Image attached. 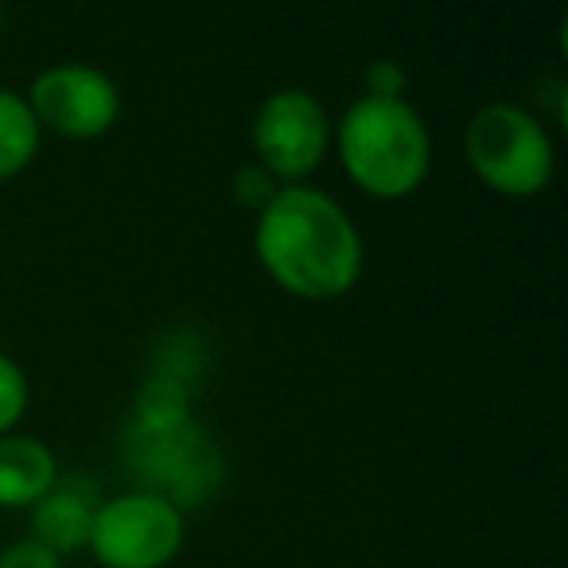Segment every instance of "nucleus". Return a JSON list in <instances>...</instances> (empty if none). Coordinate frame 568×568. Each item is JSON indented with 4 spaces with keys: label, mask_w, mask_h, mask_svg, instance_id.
<instances>
[{
    "label": "nucleus",
    "mask_w": 568,
    "mask_h": 568,
    "mask_svg": "<svg viewBox=\"0 0 568 568\" xmlns=\"http://www.w3.org/2000/svg\"><path fill=\"white\" fill-rule=\"evenodd\" d=\"M253 250L268 281L301 301H339L363 276V234L327 191L293 183L257 214Z\"/></svg>",
    "instance_id": "obj_1"
},
{
    "label": "nucleus",
    "mask_w": 568,
    "mask_h": 568,
    "mask_svg": "<svg viewBox=\"0 0 568 568\" xmlns=\"http://www.w3.org/2000/svg\"><path fill=\"white\" fill-rule=\"evenodd\" d=\"M343 172L363 195L409 199L433 168V136L405 98H358L332 133Z\"/></svg>",
    "instance_id": "obj_2"
},
{
    "label": "nucleus",
    "mask_w": 568,
    "mask_h": 568,
    "mask_svg": "<svg viewBox=\"0 0 568 568\" xmlns=\"http://www.w3.org/2000/svg\"><path fill=\"white\" fill-rule=\"evenodd\" d=\"M464 156L471 172L495 195L534 199L552 183L557 152L545 125L529 110L510 102H490L467 121Z\"/></svg>",
    "instance_id": "obj_3"
},
{
    "label": "nucleus",
    "mask_w": 568,
    "mask_h": 568,
    "mask_svg": "<svg viewBox=\"0 0 568 568\" xmlns=\"http://www.w3.org/2000/svg\"><path fill=\"white\" fill-rule=\"evenodd\" d=\"M87 549L102 568H168L183 549V510L156 490H125L94 510Z\"/></svg>",
    "instance_id": "obj_4"
},
{
    "label": "nucleus",
    "mask_w": 568,
    "mask_h": 568,
    "mask_svg": "<svg viewBox=\"0 0 568 568\" xmlns=\"http://www.w3.org/2000/svg\"><path fill=\"white\" fill-rule=\"evenodd\" d=\"M332 144V121L308 90H276L261 102L253 118V149L257 164L273 175L281 187L304 183L327 156Z\"/></svg>",
    "instance_id": "obj_5"
},
{
    "label": "nucleus",
    "mask_w": 568,
    "mask_h": 568,
    "mask_svg": "<svg viewBox=\"0 0 568 568\" xmlns=\"http://www.w3.org/2000/svg\"><path fill=\"white\" fill-rule=\"evenodd\" d=\"M28 110L36 125L67 141L105 136L121 118V90L110 74L90 63H55L36 74L28 90Z\"/></svg>",
    "instance_id": "obj_6"
},
{
    "label": "nucleus",
    "mask_w": 568,
    "mask_h": 568,
    "mask_svg": "<svg viewBox=\"0 0 568 568\" xmlns=\"http://www.w3.org/2000/svg\"><path fill=\"white\" fill-rule=\"evenodd\" d=\"M136 448H141L144 464L160 467V471L149 475L156 483L152 490L175 506L199 503L219 483V452H214V444L206 440V433L195 420L175 428V433H156V436L136 433Z\"/></svg>",
    "instance_id": "obj_7"
},
{
    "label": "nucleus",
    "mask_w": 568,
    "mask_h": 568,
    "mask_svg": "<svg viewBox=\"0 0 568 568\" xmlns=\"http://www.w3.org/2000/svg\"><path fill=\"white\" fill-rule=\"evenodd\" d=\"M59 483L55 452L36 436H0V510H32Z\"/></svg>",
    "instance_id": "obj_8"
},
{
    "label": "nucleus",
    "mask_w": 568,
    "mask_h": 568,
    "mask_svg": "<svg viewBox=\"0 0 568 568\" xmlns=\"http://www.w3.org/2000/svg\"><path fill=\"white\" fill-rule=\"evenodd\" d=\"M90 490L79 483H55L40 503L32 506V541L48 545L51 552H74L87 549L90 526H94L98 503H90Z\"/></svg>",
    "instance_id": "obj_9"
},
{
    "label": "nucleus",
    "mask_w": 568,
    "mask_h": 568,
    "mask_svg": "<svg viewBox=\"0 0 568 568\" xmlns=\"http://www.w3.org/2000/svg\"><path fill=\"white\" fill-rule=\"evenodd\" d=\"M191 425V386L168 374H152L133 405V433L156 436Z\"/></svg>",
    "instance_id": "obj_10"
},
{
    "label": "nucleus",
    "mask_w": 568,
    "mask_h": 568,
    "mask_svg": "<svg viewBox=\"0 0 568 568\" xmlns=\"http://www.w3.org/2000/svg\"><path fill=\"white\" fill-rule=\"evenodd\" d=\"M40 136L43 129L36 125L28 98L0 87V183L20 175L40 156Z\"/></svg>",
    "instance_id": "obj_11"
},
{
    "label": "nucleus",
    "mask_w": 568,
    "mask_h": 568,
    "mask_svg": "<svg viewBox=\"0 0 568 568\" xmlns=\"http://www.w3.org/2000/svg\"><path fill=\"white\" fill-rule=\"evenodd\" d=\"M28 394H32V389H28L24 366L0 351V436L17 433L20 417H24V409H28Z\"/></svg>",
    "instance_id": "obj_12"
},
{
    "label": "nucleus",
    "mask_w": 568,
    "mask_h": 568,
    "mask_svg": "<svg viewBox=\"0 0 568 568\" xmlns=\"http://www.w3.org/2000/svg\"><path fill=\"white\" fill-rule=\"evenodd\" d=\"M276 191H281V183H276L261 164H245L242 172L234 175V199L253 214L265 211V206L276 199Z\"/></svg>",
    "instance_id": "obj_13"
},
{
    "label": "nucleus",
    "mask_w": 568,
    "mask_h": 568,
    "mask_svg": "<svg viewBox=\"0 0 568 568\" xmlns=\"http://www.w3.org/2000/svg\"><path fill=\"white\" fill-rule=\"evenodd\" d=\"M409 90V74L394 59H378L366 67V98H405Z\"/></svg>",
    "instance_id": "obj_14"
},
{
    "label": "nucleus",
    "mask_w": 568,
    "mask_h": 568,
    "mask_svg": "<svg viewBox=\"0 0 568 568\" xmlns=\"http://www.w3.org/2000/svg\"><path fill=\"white\" fill-rule=\"evenodd\" d=\"M0 568H63V557L28 537V541H12L9 549H0Z\"/></svg>",
    "instance_id": "obj_15"
}]
</instances>
